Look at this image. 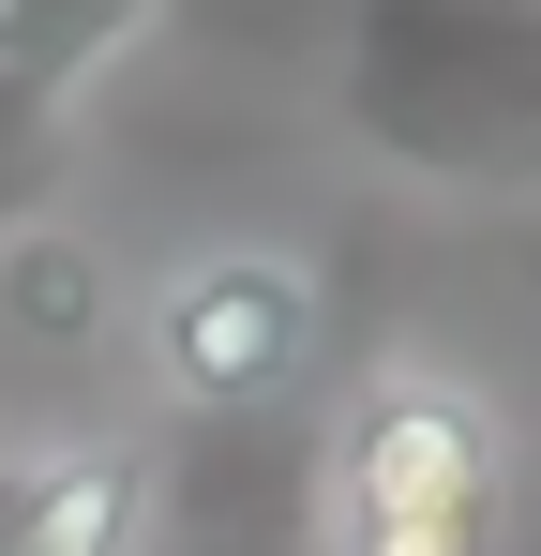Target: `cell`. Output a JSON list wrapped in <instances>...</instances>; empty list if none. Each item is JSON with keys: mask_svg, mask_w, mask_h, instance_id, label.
Segmentation results:
<instances>
[{"mask_svg": "<svg viewBox=\"0 0 541 556\" xmlns=\"http://www.w3.org/2000/svg\"><path fill=\"white\" fill-rule=\"evenodd\" d=\"M331 121L422 195L541 211V0H361Z\"/></svg>", "mask_w": 541, "mask_h": 556, "instance_id": "6da1fadb", "label": "cell"}, {"mask_svg": "<svg viewBox=\"0 0 541 556\" xmlns=\"http://www.w3.org/2000/svg\"><path fill=\"white\" fill-rule=\"evenodd\" d=\"M527 437L437 346H376L331 391V556H512Z\"/></svg>", "mask_w": 541, "mask_h": 556, "instance_id": "7a4b0ae2", "label": "cell"}, {"mask_svg": "<svg viewBox=\"0 0 541 556\" xmlns=\"http://www.w3.org/2000/svg\"><path fill=\"white\" fill-rule=\"evenodd\" d=\"M151 391L166 421H241V406H331V346H347V301H331V256L301 241H196L151 316Z\"/></svg>", "mask_w": 541, "mask_h": 556, "instance_id": "3957f363", "label": "cell"}, {"mask_svg": "<svg viewBox=\"0 0 541 556\" xmlns=\"http://www.w3.org/2000/svg\"><path fill=\"white\" fill-rule=\"evenodd\" d=\"M151 556H331V406L166 421V452H151Z\"/></svg>", "mask_w": 541, "mask_h": 556, "instance_id": "277c9868", "label": "cell"}, {"mask_svg": "<svg viewBox=\"0 0 541 556\" xmlns=\"http://www.w3.org/2000/svg\"><path fill=\"white\" fill-rule=\"evenodd\" d=\"M0 556H151V452L136 437L0 452Z\"/></svg>", "mask_w": 541, "mask_h": 556, "instance_id": "5b68a950", "label": "cell"}, {"mask_svg": "<svg viewBox=\"0 0 541 556\" xmlns=\"http://www.w3.org/2000/svg\"><path fill=\"white\" fill-rule=\"evenodd\" d=\"M105 331H121V256L90 241L76 211L15 226V241H0V346H15V362H90Z\"/></svg>", "mask_w": 541, "mask_h": 556, "instance_id": "8992f818", "label": "cell"}, {"mask_svg": "<svg viewBox=\"0 0 541 556\" xmlns=\"http://www.w3.org/2000/svg\"><path fill=\"white\" fill-rule=\"evenodd\" d=\"M180 0H0V76L15 91H46V105H76L136 30H166Z\"/></svg>", "mask_w": 541, "mask_h": 556, "instance_id": "52a82bcc", "label": "cell"}, {"mask_svg": "<svg viewBox=\"0 0 541 556\" xmlns=\"http://www.w3.org/2000/svg\"><path fill=\"white\" fill-rule=\"evenodd\" d=\"M180 30L226 46V61H301V76H331L347 30H361V0H180Z\"/></svg>", "mask_w": 541, "mask_h": 556, "instance_id": "ba28073f", "label": "cell"}, {"mask_svg": "<svg viewBox=\"0 0 541 556\" xmlns=\"http://www.w3.org/2000/svg\"><path fill=\"white\" fill-rule=\"evenodd\" d=\"M46 211H61V105L0 76V241L46 226Z\"/></svg>", "mask_w": 541, "mask_h": 556, "instance_id": "9c48e42d", "label": "cell"}]
</instances>
